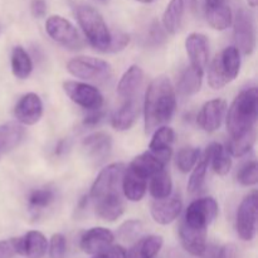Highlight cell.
<instances>
[{"label": "cell", "instance_id": "1", "mask_svg": "<svg viewBox=\"0 0 258 258\" xmlns=\"http://www.w3.org/2000/svg\"><path fill=\"white\" fill-rule=\"evenodd\" d=\"M176 108V93L173 83L165 76L153 80L144 100L145 133L151 134L171 120Z\"/></svg>", "mask_w": 258, "mask_h": 258}, {"label": "cell", "instance_id": "2", "mask_svg": "<svg viewBox=\"0 0 258 258\" xmlns=\"http://www.w3.org/2000/svg\"><path fill=\"white\" fill-rule=\"evenodd\" d=\"M258 118V91L256 87L247 88L238 93L227 108V131L231 139L241 138L256 130Z\"/></svg>", "mask_w": 258, "mask_h": 258}, {"label": "cell", "instance_id": "3", "mask_svg": "<svg viewBox=\"0 0 258 258\" xmlns=\"http://www.w3.org/2000/svg\"><path fill=\"white\" fill-rule=\"evenodd\" d=\"M76 17L90 44L100 52H108L111 32L102 15L95 8L81 4L76 7Z\"/></svg>", "mask_w": 258, "mask_h": 258}, {"label": "cell", "instance_id": "4", "mask_svg": "<svg viewBox=\"0 0 258 258\" xmlns=\"http://www.w3.org/2000/svg\"><path fill=\"white\" fill-rule=\"evenodd\" d=\"M241 70V53L234 45L227 47L214 57L208 70V85L221 90L237 78Z\"/></svg>", "mask_w": 258, "mask_h": 258}, {"label": "cell", "instance_id": "5", "mask_svg": "<svg viewBox=\"0 0 258 258\" xmlns=\"http://www.w3.org/2000/svg\"><path fill=\"white\" fill-rule=\"evenodd\" d=\"M67 71L76 78L90 82H105L112 76V67L101 58L80 55L67 63Z\"/></svg>", "mask_w": 258, "mask_h": 258}, {"label": "cell", "instance_id": "6", "mask_svg": "<svg viewBox=\"0 0 258 258\" xmlns=\"http://www.w3.org/2000/svg\"><path fill=\"white\" fill-rule=\"evenodd\" d=\"M125 170L126 165L123 163H113L103 168L91 186L90 198L96 202L106 197L118 196Z\"/></svg>", "mask_w": 258, "mask_h": 258}, {"label": "cell", "instance_id": "7", "mask_svg": "<svg viewBox=\"0 0 258 258\" xmlns=\"http://www.w3.org/2000/svg\"><path fill=\"white\" fill-rule=\"evenodd\" d=\"M258 196L253 190L242 199L236 214V231L239 238L249 242L256 237L257 232Z\"/></svg>", "mask_w": 258, "mask_h": 258}, {"label": "cell", "instance_id": "8", "mask_svg": "<svg viewBox=\"0 0 258 258\" xmlns=\"http://www.w3.org/2000/svg\"><path fill=\"white\" fill-rule=\"evenodd\" d=\"M233 38L236 45L234 47L239 53L249 55L256 48V28H254L253 17L249 12L241 8L237 10L236 17L233 18Z\"/></svg>", "mask_w": 258, "mask_h": 258}, {"label": "cell", "instance_id": "9", "mask_svg": "<svg viewBox=\"0 0 258 258\" xmlns=\"http://www.w3.org/2000/svg\"><path fill=\"white\" fill-rule=\"evenodd\" d=\"M45 32L58 44L68 49H81L83 42L77 28L60 15H52L45 20Z\"/></svg>", "mask_w": 258, "mask_h": 258}, {"label": "cell", "instance_id": "10", "mask_svg": "<svg viewBox=\"0 0 258 258\" xmlns=\"http://www.w3.org/2000/svg\"><path fill=\"white\" fill-rule=\"evenodd\" d=\"M63 91L72 102L90 111L101 110L103 106V96L95 86L78 81H66Z\"/></svg>", "mask_w": 258, "mask_h": 258}, {"label": "cell", "instance_id": "11", "mask_svg": "<svg viewBox=\"0 0 258 258\" xmlns=\"http://www.w3.org/2000/svg\"><path fill=\"white\" fill-rule=\"evenodd\" d=\"M218 203L214 198L206 197L196 199L185 209L181 222L199 228H208L209 224L218 216Z\"/></svg>", "mask_w": 258, "mask_h": 258}, {"label": "cell", "instance_id": "12", "mask_svg": "<svg viewBox=\"0 0 258 258\" xmlns=\"http://www.w3.org/2000/svg\"><path fill=\"white\" fill-rule=\"evenodd\" d=\"M227 113V102L222 98H214L203 105L199 111L197 122L206 133H214L221 127Z\"/></svg>", "mask_w": 258, "mask_h": 258}, {"label": "cell", "instance_id": "13", "mask_svg": "<svg viewBox=\"0 0 258 258\" xmlns=\"http://www.w3.org/2000/svg\"><path fill=\"white\" fill-rule=\"evenodd\" d=\"M15 118L25 126L39 122L43 116V102L37 93L29 92L23 96L14 107Z\"/></svg>", "mask_w": 258, "mask_h": 258}, {"label": "cell", "instance_id": "14", "mask_svg": "<svg viewBox=\"0 0 258 258\" xmlns=\"http://www.w3.org/2000/svg\"><path fill=\"white\" fill-rule=\"evenodd\" d=\"M15 251L17 254L27 258H43L48 251V241L39 231H29L23 237H17Z\"/></svg>", "mask_w": 258, "mask_h": 258}, {"label": "cell", "instance_id": "15", "mask_svg": "<svg viewBox=\"0 0 258 258\" xmlns=\"http://www.w3.org/2000/svg\"><path fill=\"white\" fill-rule=\"evenodd\" d=\"M183 202L178 196H169L168 198L155 199L151 204L150 213L154 221L161 226L173 223L181 213Z\"/></svg>", "mask_w": 258, "mask_h": 258}, {"label": "cell", "instance_id": "16", "mask_svg": "<svg viewBox=\"0 0 258 258\" xmlns=\"http://www.w3.org/2000/svg\"><path fill=\"white\" fill-rule=\"evenodd\" d=\"M115 234L105 227H95L82 234L80 247L86 254H96L112 246Z\"/></svg>", "mask_w": 258, "mask_h": 258}, {"label": "cell", "instance_id": "17", "mask_svg": "<svg viewBox=\"0 0 258 258\" xmlns=\"http://www.w3.org/2000/svg\"><path fill=\"white\" fill-rule=\"evenodd\" d=\"M185 50L191 67L204 71L209 59V40L202 33H190L185 39Z\"/></svg>", "mask_w": 258, "mask_h": 258}, {"label": "cell", "instance_id": "18", "mask_svg": "<svg viewBox=\"0 0 258 258\" xmlns=\"http://www.w3.org/2000/svg\"><path fill=\"white\" fill-rule=\"evenodd\" d=\"M207 234L208 228H199V227L189 226L181 222L179 227V238L181 246L191 256L201 257L207 247Z\"/></svg>", "mask_w": 258, "mask_h": 258}, {"label": "cell", "instance_id": "19", "mask_svg": "<svg viewBox=\"0 0 258 258\" xmlns=\"http://www.w3.org/2000/svg\"><path fill=\"white\" fill-rule=\"evenodd\" d=\"M174 140H175V133L173 128L169 126H160L153 131V138L149 144L150 153H153L161 163L166 165L173 153L171 148H173Z\"/></svg>", "mask_w": 258, "mask_h": 258}, {"label": "cell", "instance_id": "20", "mask_svg": "<svg viewBox=\"0 0 258 258\" xmlns=\"http://www.w3.org/2000/svg\"><path fill=\"white\" fill-rule=\"evenodd\" d=\"M121 190L127 201L140 202L148 190V179L127 166L122 176Z\"/></svg>", "mask_w": 258, "mask_h": 258}, {"label": "cell", "instance_id": "21", "mask_svg": "<svg viewBox=\"0 0 258 258\" xmlns=\"http://www.w3.org/2000/svg\"><path fill=\"white\" fill-rule=\"evenodd\" d=\"M194 3V0H170L163 14V23L165 32L168 34H176L183 23L186 7Z\"/></svg>", "mask_w": 258, "mask_h": 258}, {"label": "cell", "instance_id": "22", "mask_svg": "<svg viewBox=\"0 0 258 258\" xmlns=\"http://www.w3.org/2000/svg\"><path fill=\"white\" fill-rule=\"evenodd\" d=\"M144 82V71L139 66L134 64L127 68L122 77L120 78L117 85V92L123 100L136 98V95L140 91Z\"/></svg>", "mask_w": 258, "mask_h": 258}, {"label": "cell", "instance_id": "23", "mask_svg": "<svg viewBox=\"0 0 258 258\" xmlns=\"http://www.w3.org/2000/svg\"><path fill=\"white\" fill-rule=\"evenodd\" d=\"M139 113H140V106L136 98L125 100L123 105L113 113L111 125L116 131L130 130L138 120Z\"/></svg>", "mask_w": 258, "mask_h": 258}, {"label": "cell", "instance_id": "24", "mask_svg": "<svg viewBox=\"0 0 258 258\" xmlns=\"http://www.w3.org/2000/svg\"><path fill=\"white\" fill-rule=\"evenodd\" d=\"M83 149L87 151V155L93 160H103L108 156L112 149V139L108 134L98 131L88 135L82 141Z\"/></svg>", "mask_w": 258, "mask_h": 258}, {"label": "cell", "instance_id": "25", "mask_svg": "<svg viewBox=\"0 0 258 258\" xmlns=\"http://www.w3.org/2000/svg\"><path fill=\"white\" fill-rule=\"evenodd\" d=\"M164 239L158 234H150L136 239L134 246L126 252L125 258H154L163 248Z\"/></svg>", "mask_w": 258, "mask_h": 258}, {"label": "cell", "instance_id": "26", "mask_svg": "<svg viewBox=\"0 0 258 258\" xmlns=\"http://www.w3.org/2000/svg\"><path fill=\"white\" fill-rule=\"evenodd\" d=\"M95 212L103 221L115 222L125 212V204H123L120 194L106 197V198L98 199L95 202Z\"/></svg>", "mask_w": 258, "mask_h": 258}, {"label": "cell", "instance_id": "27", "mask_svg": "<svg viewBox=\"0 0 258 258\" xmlns=\"http://www.w3.org/2000/svg\"><path fill=\"white\" fill-rule=\"evenodd\" d=\"M209 155V164H212L214 173L224 176L231 171L232 158L231 154L219 143H213L207 148Z\"/></svg>", "mask_w": 258, "mask_h": 258}, {"label": "cell", "instance_id": "28", "mask_svg": "<svg viewBox=\"0 0 258 258\" xmlns=\"http://www.w3.org/2000/svg\"><path fill=\"white\" fill-rule=\"evenodd\" d=\"M203 76L204 71L197 70V68L191 67L189 64V67H186L183 72L180 73L178 78V91L183 96H191L196 95L197 92H199L202 87V82H203Z\"/></svg>", "mask_w": 258, "mask_h": 258}, {"label": "cell", "instance_id": "29", "mask_svg": "<svg viewBox=\"0 0 258 258\" xmlns=\"http://www.w3.org/2000/svg\"><path fill=\"white\" fill-rule=\"evenodd\" d=\"M165 164L161 163L153 153L145 151V153L136 156V158L130 163L128 168H131L134 171H136L138 174H140V175L149 179L151 178L154 174H156L158 171H160L161 169L165 168Z\"/></svg>", "mask_w": 258, "mask_h": 258}, {"label": "cell", "instance_id": "30", "mask_svg": "<svg viewBox=\"0 0 258 258\" xmlns=\"http://www.w3.org/2000/svg\"><path fill=\"white\" fill-rule=\"evenodd\" d=\"M206 18L208 24L213 29L226 30L228 29L233 22V13L231 8L223 3V4L216 5V7H206Z\"/></svg>", "mask_w": 258, "mask_h": 258}, {"label": "cell", "instance_id": "31", "mask_svg": "<svg viewBox=\"0 0 258 258\" xmlns=\"http://www.w3.org/2000/svg\"><path fill=\"white\" fill-rule=\"evenodd\" d=\"M24 130L15 123H0V154L12 151L22 143Z\"/></svg>", "mask_w": 258, "mask_h": 258}, {"label": "cell", "instance_id": "32", "mask_svg": "<svg viewBox=\"0 0 258 258\" xmlns=\"http://www.w3.org/2000/svg\"><path fill=\"white\" fill-rule=\"evenodd\" d=\"M33 71V62L27 50L20 45L12 50V72L19 80H25Z\"/></svg>", "mask_w": 258, "mask_h": 258}, {"label": "cell", "instance_id": "33", "mask_svg": "<svg viewBox=\"0 0 258 258\" xmlns=\"http://www.w3.org/2000/svg\"><path fill=\"white\" fill-rule=\"evenodd\" d=\"M150 194L154 199H164L171 196L173 191V181H171L170 174L166 169H161L150 178Z\"/></svg>", "mask_w": 258, "mask_h": 258}, {"label": "cell", "instance_id": "34", "mask_svg": "<svg viewBox=\"0 0 258 258\" xmlns=\"http://www.w3.org/2000/svg\"><path fill=\"white\" fill-rule=\"evenodd\" d=\"M208 166H209V155H208V150H206L203 155L199 156V160L197 161L196 166H194L193 170H191L190 178H189V181H188L189 193L197 194L203 189Z\"/></svg>", "mask_w": 258, "mask_h": 258}, {"label": "cell", "instance_id": "35", "mask_svg": "<svg viewBox=\"0 0 258 258\" xmlns=\"http://www.w3.org/2000/svg\"><path fill=\"white\" fill-rule=\"evenodd\" d=\"M55 201V193L50 188L34 189L28 197V204L32 211H43Z\"/></svg>", "mask_w": 258, "mask_h": 258}, {"label": "cell", "instance_id": "36", "mask_svg": "<svg viewBox=\"0 0 258 258\" xmlns=\"http://www.w3.org/2000/svg\"><path fill=\"white\" fill-rule=\"evenodd\" d=\"M256 130L251 131V133L246 134V135L241 136L237 139H231L226 149L232 156H243L253 148L254 143H256Z\"/></svg>", "mask_w": 258, "mask_h": 258}, {"label": "cell", "instance_id": "37", "mask_svg": "<svg viewBox=\"0 0 258 258\" xmlns=\"http://www.w3.org/2000/svg\"><path fill=\"white\" fill-rule=\"evenodd\" d=\"M201 151L196 148H183L175 155V165L181 173H190L199 160Z\"/></svg>", "mask_w": 258, "mask_h": 258}, {"label": "cell", "instance_id": "38", "mask_svg": "<svg viewBox=\"0 0 258 258\" xmlns=\"http://www.w3.org/2000/svg\"><path fill=\"white\" fill-rule=\"evenodd\" d=\"M143 232V222L139 219H130L126 221L118 227L117 237L125 242L136 241Z\"/></svg>", "mask_w": 258, "mask_h": 258}, {"label": "cell", "instance_id": "39", "mask_svg": "<svg viewBox=\"0 0 258 258\" xmlns=\"http://www.w3.org/2000/svg\"><path fill=\"white\" fill-rule=\"evenodd\" d=\"M239 184L243 186H253L258 183V165L256 160L248 161L237 174Z\"/></svg>", "mask_w": 258, "mask_h": 258}, {"label": "cell", "instance_id": "40", "mask_svg": "<svg viewBox=\"0 0 258 258\" xmlns=\"http://www.w3.org/2000/svg\"><path fill=\"white\" fill-rule=\"evenodd\" d=\"M49 258H64L67 253V239L62 233H55L48 242Z\"/></svg>", "mask_w": 258, "mask_h": 258}, {"label": "cell", "instance_id": "41", "mask_svg": "<svg viewBox=\"0 0 258 258\" xmlns=\"http://www.w3.org/2000/svg\"><path fill=\"white\" fill-rule=\"evenodd\" d=\"M166 34L168 33L165 32L163 25L159 22H154L153 24L150 25L148 30V34H146V44L149 47H160L161 44H164L166 40Z\"/></svg>", "mask_w": 258, "mask_h": 258}, {"label": "cell", "instance_id": "42", "mask_svg": "<svg viewBox=\"0 0 258 258\" xmlns=\"http://www.w3.org/2000/svg\"><path fill=\"white\" fill-rule=\"evenodd\" d=\"M130 43V35L126 33L118 32V33H111V43L108 47V52L116 53L123 50Z\"/></svg>", "mask_w": 258, "mask_h": 258}, {"label": "cell", "instance_id": "43", "mask_svg": "<svg viewBox=\"0 0 258 258\" xmlns=\"http://www.w3.org/2000/svg\"><path fill=\"white\" fill-rule=\"evenodd\" d=\"M126 251L121 246H111L98 253L93 254L92 258H125Z\"/></svg>", "mask_w": 258, "mask_h": 258}, {"label": "cell", "instance_id": "44", "mask_svg": "<svg viewBox=\"0 0 258 258\" xmlns=\"http://www.w3.org/2000/svg\"><path fill=\"white\" fill-rule=\"evenodd\" d=\"M30 10L34 18H43L47 13V3L44 0H33L30 4Z\"/></svg>", "mask_w": 258, "mask_h": 258}, {"label": "cell", "instance_id": "45", "mask_svg": "<svg viewBox=\"0 0 258 258\" xmlns=\"http://www.w3.org/2000/svg\"><path fill=\"white\" fill-rule=\"evenodd\" d=\"M103 116H105V115H103V112H101L100 110L93 111V113H91L90 116H87V117L85 118V121H83V125H86V126L98 125V123L102 121Z\"/></svg>", "mask_w": 258, "mask_h": 258}, {"label": "cell", "instance_id": "46", "mask_svg": "<svg viewBox=\"0 0 258 258\" xmlns=\"http://www.w3.org/2000/svg\"><path fill=\"white\" fill-rule=\"evenodd\" d=\"M223 3H226V0H206V7H216Z\"/></svg>", "mask_w": 258, "mask_h": 258}, {"label": "cell", "instance_id": "47", "mask_svg": "<svg viewBox=\"0 0 258 258\" xmlns=\"http://www.w3.org/2000/svg\"><path fill=\"white\" fill-rule=\"evenodd\" d=\"M247 2H248V5L251 8H256L258 4V0H247Z\"/></svg>", "mask_w": 258, "mask_h": 258}, {"label": "cell", "instance_id": "48", "mask_svg": "<svg viewBox=\"0 0 258 258\" xmlns=\"http://www.w3.org/2000/svg\"><path fill=\"white\" fill-rule=\"evenodd\" d=\"M139 3H143V4H150V3L155 2V0H136Z\"/></svg>", "mask_w": 258, "mask_h": 258}, {"label": "cell", "instance_id": "49", "mask_svg": "<svg viewBox=\"0 0 258 258\" xmlns=\"http://www.w3.org/2000/svg\"><path fill=\"white\" fill-rule=\"evenodd\" d=\"M97 2L102 3V4H107V3H108V2H110V0H97Z\"/></svg>", "mask_w": 258, "mask_h": 258}]
</instances>
